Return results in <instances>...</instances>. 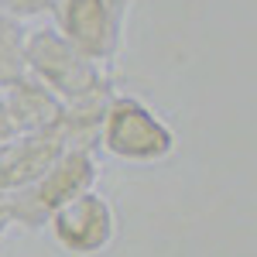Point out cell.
Wrapping results in <instances>:
<instances>
[{"label": "cell", "mask_w": 257, "mask_h": 257, "mask_svg": "<svg viewBox=\"0 0 257 257\" xmlns=\"http://www.w3.org/2000/svg\"><path fill=\"white\" fill-rule=\"evenodd\" d=\"M4 103L18 134H41V131H59L62 123V96H55L45 82L35 76H21L14 86L4 89Z\"/></svg>", "instance_id": "7"}, {"label": "cell", "mask_w": 257, "mask_h": 257, "mask_svg": "<svg viewBox=\"0 0 257 257\" xmlns=\"http://www.w3.org/2000/svg\"><path fill=\"white\" fill-rule=\"evenodd\" d=\"M138 0H59L55 28L103 69H113L127 41V21Z\"/></svg>", "instance_id": "4"}, {"label": "cell", "mask_w": 257, "mask_h": 257, "mask_svg": "<svg viewBox=\"0 0 257 257\" xmlns=\"http://www.w3.org/2000/svg\"><path fill=\"white\" fill-rule=\"evenodd\" d=\"M55 4L59 0H0V11L14 14L18 21H31V18L55 14Z\"/></svg>", "instance_id": "9"}, {"label": "cell", "mask_w": 257, "mask_h": 257, "mask_svg": "<svg viewBox=\"0 0 257 257\" xmlns=\"http://www.w3.org/2000/svg\"><path fill=\"white\" fill-rule=\"evenodd\" d=\"M18 131H14V123H11V113H7V103H4V93H0V144H7V141L14 138Z\"/></svg>", "instance_id": "10"}, {"label": "cell", "mask_w": 257, "mask_h": 257, "mask_svg": "<svg viewBox=\"0 0 257 257\" xmlns=\"http://www.w3.org/2000/svg\"><path fill=\"white\" fill-rule=\"evenodd\" d=\"M7 226H14V223H11V199H7V192L0 189V237L7 233Z\"/></svg>", "instance_id": "11"}, {"label": "cell", "mask_w": 257, "mask_h": 257, "mask_svg": "<svg viewBox=\"0 0 257 257\" xmlns=\"http://www.w3.org/2000/svg\"><path fill=\"white\" fill-rule=\"evenodd\" d=\"M178 148V134L151 103L131 93H117L99 127V155L123 165H158L172 158Z\"/></svg>", "instance_id": "1"}, {"label": "cell", "mask_w": 257, "mask_h": 257, "mask_svg": "<svg viewBox=\"0 0 257 257\" xmlns=\"http://www.w3.org/2000/svg\"><path fill=\"white\" fill-rule=\"evenodd\" d=\"M24 41H28V24L7 11H0V93L28 72L24 69Z\"/></svg>", "instance_id": "8"}, {"label": "cell", "mask_w": 257, "mask_h": 257, "mask_svg": "<svg viewBox=\"0 0 257 257\" xmlns=\"http://www.w3.org/2000/svg\"><path fill=\"white\" fill-rule=\"evenodd\" d=\"M45 230H52V240L69 257H99L117 240V209L103 192L89 189L59 206Z\"/></svg>", "instance_id": "5"}, {"label": "cell", "mask_w": 257, "mask_h": 257, "mask_svg": "<svg viewBox=\"0 0 257 257\" xmlns=\"http://www.w3.org/2000/svg\"><path fill=\"white\" fill-rule=\"evenodd\" d=\"M65 148L69 144L62 138V131L14 134L7 144H0V189L14 192L24 185H35Z\"/></svg>", "instance_id": "6"}, {"label": "cell", "mask_w": 257, "mask_h": 257, "mask_svg": "<svg viewBox=\"0 0 257 257\" xmlns=\"http://www.w3.org/2000/svg\"><path fill=\"white\" fill-rule=\"evenodd\" d=\"M24 69H28V76L45 82L55 96H62V103L82 96L110 79L106 69L93 62L82 48H76L55 24H41L35 31H28Z\"/></svg>", "instance_id": "3"}, {"label": "cell", "mask_w": 257, "mask_h": 257, "mask_svg": "<svg viewBox=\"0 0 257 257\" xmlns=\"http://www.w3.org/2000/svg\"><path fill=\"white\" fill-rule=\"evenodd\" d=\"M96 182H99V151L65 148L35 185L7 192L11 223L24 226V230H45L59 206L72 202L76 196L89 192V189H96Z\"/></svg>", "instance_id": "2"}]
</instances>
